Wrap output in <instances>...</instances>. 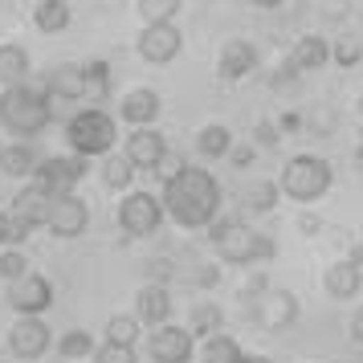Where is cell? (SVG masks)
<instances>
[{
  "label": "cell",
  "instance_id": "1",
  "mask_svg": "<svg viewBox=\"0 0 363 363\" xmlns=\"http://www.w3.org/2000/svg\"><path fill=\"white\" fill-rule=\"evenodd\" d=\"M160 204H164V216H172L180 229H208L220 216L225 192L208 167H180L172 180H164Z\"/></svg>",
  "mask_w": 363,
  "mask_h": 363
},
{
  "label": "cell",
  "instance_id": "2",
  "mask_svg": "<svg viewBox=\"0 0 363 363\" xmlns=\"http://www.w3.org/2000/svg\"><path fill=\"white\" fill-rule=\"evenodd\" d=\"M53 123V99L45 94L41 82H21L0 90V127L29 143Z\"/></svg>",
  "mask_w": 363,
  "mask_h": 363
},
{
  "label": "cell",
  "instance_id": "3",
  "mask_svg": "<svg viewBox=\"0 0 363 363\" xmlns=\"http://www.w3.org/2000/svg\"><path fill=\"white\" fill-rule=\"evenodd\" d=\"M208 241H213V253L225 265H241L249 269L253 262H274L278 257V241L269 233H257L253 225L237 220V216H216L208 225Z\"/></svg>",
  "mask_w": 363,
  "mask_h": 363
},
{
  "label": "cell",
  "instance_id": "4",
  "mask_svg": "<svg viewBox=\"0 0 363 363\" xmlns=\"http://www.w3.org/2000/svg\"><path fill=\"white\" fill-rule=\"evenodd\" d=\"M115 143H118V123H115V115H106L102 106H82L78 115H69V123H66L69 155L102 160V155L115 151Z\"/></svg>",
  "mask_w": 363,
  "mask_h": 363
},
{
  "label": "cell",
  "instance_id": "5",
  "mask_svg": "<svg viewBox=\"0 0 363 363\" xmlns=\"http://www.w3.org/2000/svg\"><path fill=\"white\" fill-rule=\"evenodd\" d=\"M330 184H335V167H330L323 155H311V151H302V155H290V160H286V167H281V176H278L281 196L298 200L302 208L327 196Z\"/></svg>",
  "mask_w": 363,
  "mask_h": 363
},
{
  "label": "cell",
  "instance_id": "6",
  "mask_svg": "<svg viewBox=\"0 0 363 363\" xmlns=\"http://www.w3.org/2000/svg\"><path fill=\"white\" fill-rule=\"evenodd\" d=\"M115 220L127 237H151V233H160V225H164V204H160L155 192L131 188V192H123V200H118Z\"/></svg>",
  "mask_w": 363,
  "mask_h": 363
},
{
  "label": "cell",
  "instance_id": "7",
  "mask_svg": "<svg viewBox=\"0 0 363 363\" xmlns=\"http://www.w3.org/2000/svg\"><path fill=\"white\" fill-rule=\"evenodd\" d=\"M86 172H90V167H86L82 155H50V160H37L29 180H33L45 196H66V192H74V188L86 180Z\"/></svg>",
  "mask_w": 363,
  "mask_h": 363
},
{
  "label": "cell",
  "instance_id": "8",
  "mask_svg": "<svg viewBox=\"0 0 363 363\" xmlns=\"http://www.w3.org/2000/svg\"><path fill=\"white\" fill-rule=\"evenodd\" d=\"M4 302L17 314H41L53 306V281L41 269H25L17 281H4Z\"/></svg>",
  "mask_w": 363,
  "mask_h": 363
},
{
  "label": "cell",
  "instance_id": "9",
  "mask_svg": "<svg viewBox=\"0 0 363 363\" xmlns=\"http://www.w3.org/2000/svg\"><path fill=\"white\" fill-rule=\"evenodd\" d=\"M53 347V330L41 314H17V323L9 327V351L21 363H37Z\"/></svg>",
  "mask_w": 363,
  "mask_h": 363
},
{
  "label": "cell",
  "instance_id": "10",
  "mask_svg": "<svg viewBox=\"0 0 363 363\" xmlns=\"http://www.w3.org/2000/svg\"><path fill=\"white\" fill-rule=\"evenodd\" d=\"M45 229H50L57 241H78V237L90 229V204H86L78 192L53 196L50 200V216H45Z\"/></svg>",
  "mask_w": 363,
  "mask_h": 363
},
{
  "label": "cell",
  "instance_id": "11",
  "mask_svg": "<svg viewBox=\"0 0 363 363\" xmlns=\"http://www.w3.org/2000/svg\"><path fill=\"white\" fill-rule=\"evenodd\" d=\"M50 200L37 184H25L17 196H13V204L4 208L9 213V225H13V233H17L21 241H29V233L45 229V216H50Z\"/></svg>",
  "mask_w": 363,
  "mask_h": 363
},
{
  "label": "cell",
  "instance_id": "12",
  "mask_svg": "<svg viewBox=\"0 0 363 363\" xmlns=\"http://www.w3.org/2000/svg\"><path fill=\"white\" fill-rule=\"evenodd\" d=\"M192 355H196V339L188 335V327H176V323L151 327V335H147L151 363H192Z\"/></svg>",
  "mask_w": 363,
  "mask_h": 363
},
{
  "label": "cell",
  "instance_id": "13",
  "mask_svg": "<svg viewBox=\"0 0 363 363\" xmlns=\"http://www.w3.org/2000/svg\"><path fill=\"white\" fill-rule=\"evenodd\" d=\"M135 50L143 62L151 66H167V62H176L184 50V33L176 29V21L172 25H143L139 37H135Z\"/></svg>",
  "mask_w": 363,
  "mask_h": 363
},
{
  "label": "cell",
  "instance_id": "14",
  "mask_svg": "<svg viewBox=\"0 0 363 363\" xmlns=\"http://www.w3.org/2000/svg\"><path fill=\"white\" fill-rule=\"evenodd\" d=\"M262 66V53L253 41L245 37H229L225 45H220V57H216V74H220V82H245L253 78V69Z\"/></svg>",
  "mask_w": 363,
  "mask_h": 363
},
{
  "label": "cell",
  "instance_id": "15",
  "mask_svg": "<svg viewBox=\"0 0 363 363\" xmlns=\"http://www.w3.org/2000/svg\"><path fill=\"white\" fill-rule=\"evenodd\" d=\"M253 318H257L265 330H286V327H294V318H298V298L290 294V290H265V294L253 298Z\"/></svg>",
  "mask_w": 363,
  "mask_h": 363
},
{
  "label": "cell",
  "instance_id": "16",
  "mask_svg": "<svg viewBox=\"0 0 363 363\" xmlns=\"http://www.w3.org/2000/svg\"><path fill=\"white\" fill-rule=\"evenodd\" d=\"M164 151H167V139L155 127H135L127 135V143H123V155L131 160L135 172H155V164L164 160Z\"/></svg>",
  "mask_w": 363,
  "mask_h": 363
},
{
  "label": "cell",
  "instance_id": "17",
  "mask_svg": "<svg viewBox=\"0 0 363 363\" xmlns=\"http://www.w3.org/2000/svg\"><path fill=\"white\" fill-rule=\"evenodd\" d=\"M160 111H164V99H160L151 86H135V90H127L123 102H118V118L131 123V131L135 127H155Z\"/></svg>",
  "mask_w": 363,
  "mask_h": 363
},
{
  "label": "cell",
  "instance_id": "18",
  "mask_svg": "<svg viewBox=\"0 0 363 363\" xmlns=\"http://www.w3.org/2000/svg\"><path fill=\"white\" fill-rule=\"evenodd\" d=\"M41 86H45V94H50L53 102H78L86 99V74L78 62H62V66H53L45 78H41Z\"/></svg>",
  "mask_w": 363,
  "mask_h": 363
},
{
  "label": "cell",
  "instance_id": "19",
  "mask_svg": "<svg viewBox=\"0 0 363 363\" xmlns=\"http://www.w3.org/2000/svg\"><path fill=\"white\" fill-rule=\"evenodd\" d=\"M135 318H139L143 327H164V323H172V290L147 281V286L135 294Z\"/></svg>",
  "mask_w": 363,
  "mask_h": 363
},
{
  "label": "cell",
  "instance_id": "20",
  "mask_svg": "<svg viewBox=\"0 0 363 363\" xmlns=\"http://www.w3.org/2000/svg\"><path fill=\"white\" fill-rule=\"evenodd\" d=\"M359 286H363V269L351 265L347 257L330 262L327 274H323V290H327V298H335V302H351V298L359 294Z\"/></svg>",
  "mask_w": 363,
  "mask_h": 363
},
{
  "label": "cell",
  "instance_id": "21",
  "mask_svg": "<svg viewBox=\"0 0 363 363\" xmlns=\"http://www.w3.org/2000/svg\"><path fill=\"white\" fill-rule=\"evenodd\" d=\"M286 62H290L298 74H314V69H323V66L330 62V41H327V37H318V33L298 37Z\"/></svg>",
  "mask_w": 363,
  "mask_h": 363
},
{
  "label": "cell",
  "instance_id": "22",
  "mask_svg": "<svg viewBox=\"0 0 363 363\" xmlns=\"http://www.w3.org/2000/svg\"><path fill=\"white\" fill-rule=\"evenodd\" d=\"M29 74H33L29 50H25V45H17V41H4V45H0V90L29 82Z\"/></svg>",
  "mask_w": 363,
  "mask_h": 363
},
{
  "label": "cell",
  "instance_id": "23",
  "mask_svg": "<svg viewBox=\"0 0 363 363\" xmlns=\"http://www.w3.org/2000/svg\"><path fill=\"white\" fill-rule=\"evenodd\" d=\"M37 167V151L33 143H4V151H0V172L9 176V180H29Z\"/></svg>",
  "mask_w": 363,
  "mask_h": 363
},
{
  "label": "cell",
  "instance_id": "24",
  "mask_svg": "<svg viewBox=\"0 0 363 363\" xmlns=\"http://www.w3.org/2000/svg\"><path fill=\"white\" fill-rule=\"evenodd\" d=\"M74 13L66 0H37L33 4V29L37 33H66Z\"/></svg>",
  "mask_w": 363,
  "mask_h": 363
},
{
  "label": "cell",
  "instance_id": "25",
  "mask_svg": "<svg viewBox=\"0 0 363 363\" xmlns=\"http://www.w3.org/2000/svg\"><path fill=\"white\" fill-rule=\"evenodd\" d=\"M233 147V131L225 123H204L196 131V155L200 160H225Z\"/></svg>",
  "mask_w": 363,
  "mask_h": 363
},
{
  "label": "cell",
  "instance_id": "26",
  "mask_svg": "<svg viewBox=\"0 0 363 363\" xmlns=\"http://www.w3.org/2000/svg\"><path fill=\"white\" fill-rule=\"evenodd\" d=\"M241 343L233 339L229 330H216V335H208L204 343H200V363H241Z\"/></svg>",
  "mask_w": 363,
  "mask_h": 363
},
{
  "label": "cell",
  "instance_id": "27",
  "mask_svg": "<svg viewBox=\"0 0 363 363\" xmlns=\"http://www.w3.org/2000/svg\"><path fill=\"white\" fill-rule=\"evenodd\" d=\"M216 330H225V311L216 302H196L192 314H188V335L192 339H208Z\"/></svg>",
  "mask_w": 363,
  "mask_h": 363
},
{
  "label": "cell",
  "instance_id": "28",
  "mask_svg": "<svg viewBox=\"0 0 363 363\" xmlns=\"http://www.w3.org/2000/svg\"><path fill=\"white\" fill-rule=\"evenodd\" d=\"M131 180H135V167L127 155H102V184L111 188V192H131Z\"/></svg>",
  "mask_w": 363,
  "mask_h": 363
},
{
  "label": "cell",
  "instance_id": "29",
  "mask_svg": "<svg viewBox=\"0 0 363 363\" xmlns=\"http://www.w3.org/2000/svg\"><path fill=\"white\" fill-rule=\"evenodd\" d=\"M143 335V323L135 314H111L106 318V339L102 343H118V347H135Z\"/></svg>",
  "mask_w": 363,
  "mask_h": 363
},
{
  "label": "cell",
  "instance_id": "30",
  "mask_svg": "<svg viewBox=\"0 0 363 363\" xmlns=\"http://www.w3.org/2000/svg\"><path fill=\"white\" fill-rule=\"evenodd\" d=\"M94 335H90V330H82V327H74V330H66V335H62V339H57V355H62V359H90V355H94Z\"/></svg>",
  "mask_w": 363,
  "mask_h": 363
},
{
  "label": "cell",
  "instance_id": "31",
  "mask_svg": "<svg viewBox=\"0 0 363 363\" xmlns=\"http://www.w3.org/2000/svg\"><path fill=\"white\" fill-rule=\"evenodd\" d=\"M135 9H139L143 25H172L180 17L184 0H135Z\"/></svg>",
  "mask_w": 363,
  "mask_h": 363
},
{
  "label": "cell",
  "instance_id": "32",
  "mask_svg": "<svg viewBox=\"0 0 363 363\" xmlns=\"http://www.w3.org/2000/svg\"><path fill=\"white\" fill-rule=\"evenodd\" d=\"M278 200H281L278 180H257V184H253V188L245 192L249 213H274V208H278Z\"/></svg>",
  "mask_w": 363,
  "mask_h": 363
},
{
  "label": "cell",
  "instance_id": "33",
  "mask_svg": "<svg viewBox=\"0 0 363 363\" xmlns=\"http://www.w3.org/2000/svg\"><path fill=\"white\" fill-rule=\"evenodd\" d=\"M82 74H86V94L90 99H106L111 94V62H102V57H94V62H86L82 66Z\"/></svg>",
  "mask_w": 363,
  "mask_h": 363
},
{
  "label": "cell",
  "instance_id": "34",
  "mask_svg": "<svg viewBox=\"0 0 363 363\" xmlns=\"http://www.w3.org/2000/svg\"><path fill=\"white\" fill-rule=\"evenodd\" d=\"M330 62L339 69H355L363 62V45L355 41V37H339L335 45H330Z\"/></svg>",
  "mask_w": 363,
  "mask_h": 363
},
{
  "label": "cell",
  "instance_id": "35",
  "mask_svg": "<svg viewBox=\"0 0 363 363\" xmlns=\"http://www.w3.org/2000/svg\"><path fill=\"white\" fill-rule=\"evenodd\" d=\"M25 269H33L25 249H0V281H17Z\"/></svg>",
  "mask_w": 363,
  "mask_h": 363
},
{
  "label": "cell",
  "instance_id": "36",
  "mask_svg": "<svg viewBox=\"0 0 363 363\" xmlns=\"http://www.w3.org/2000/svg\"><path fill=\"white\" fill-rule=\"evenodd\" d=\"M90 359L94 363H139V351L135 347H118V343H99Z\"/></svg>",
  "mask_w": 363,
  "mask_h": 363
},
{
  "label": "cell",
  "instance_id": "37",
  "mask_svg": "<svg viewBox=\"0 0 363 363\" xmlns=\"http://www.w3.org/2000/svg\"><path fill=\"white\" fill-rule=\"evenodd\" d=\"M281 143V131L274 118H262L257 127H253V147H278Z\"/></svg>",
  "mask_w": 363,
  "mask_h": 363
},
{
  "label": "cell",
  "instance_id": "38",
  "mask_svg": "<svg viewBox=\"0 0 363 363\" xmlns=\"http://www.w3.org/2000/svg\"><path fill=\"white\" fill-rule=\"evenodd\" d=\"M225 160H229V164L237 167V172H241V167H249L253 160H257V147H253V143H233Z\"/></svg>",
  "mask_w": 363,
  "mask_h": 363
},
{
  "label": "cell",
  "instance_id": "39",
  "mask_svg": "<svg viewBox=\"0 0 363 363\" xmlns=\"http://www.w3.org/2000/svg\"><path fill=\"white\" fill-rule=\"evenodd\" d=\"M180 167H188V164H184V160L176 155V151H164V160L155 164V176H160V180H172V176H176Z\"/></svg>",
  "mask_w": 363,
  "mask_h": 363
},
{
  "label": "cell",
  "instance_id": "40",
  "mask_svg": "<svg viewBox=\"0 0 363 363\" xmlns=\"http://www.w3.org/2000/svg\"><path fill=\"white\" fill-rule=\"evenodd\" d=\"M216 281H220V265H200L196 274H192V286L196 290H213Z\"/></svg>",
  "mask_w": 363,
  "mask_h": 363
},
{
  "label": "cell",
  "instance_id": "41",
  "mask_svg": "<svg viewBox=\"0 0 363 363\" xmlns=\"http://www.w3.org/2000/svg\"><path fill=\"white\" fill-rule=\"evenodd\" d=\"M147 274H151V281H155V286H167V281H172V274H176V265L164 262V257H155V262H147Z\"/></svg>",
  "mask_w": 363,
  "mask_h": 363
},
{
  "label": "cell",
  "instance_id": "42",
  "mask_svg": "<svg viewBox=\"0 0 363 363\" xmlns=\"http://www.w3.org/2000/svg\"><path fill=\"white\" fill-rule=\"evenodd\" d=\"M21 245H25V241L13 233V225H9V213H0V249H21Z\"/></svg>",
  "mask_w": 363,
  "mask_h": 363
},
{
  "label": "cell",
  "instance_id": "43",
  "mask_svg": "<svg viewBox=\"0 0 363 363\" xmlns=\"http://www.w3.org/2000/svg\"><path fill=\"white\" fill-rule=\"evenodd\" d=\"M298 233H302V237H318V233H323V216L302 213L298 216Z\"/></svg>",
  "mask_w": 363,
  "mask_h": 363
},
{
  "label": "cell",
  "instance_id": "44",
  "mask_svg": "<svg viewBox=\"0 0 363 363\" xmlns=\"http://www.w3.org/2000/svg\"><path fill=\"white\" fill-rule=\"evenodd\" d=\"M274 123H278L281 135H290V131H298V127H302V115H298V111H286V115H278Z\"/></svg>",
  "mask_w": 363,
  "mask_h": 363
},
{
  "label": "cell",
  "instance_id": "45",
  "mask_svg": "<svg viewBox=\"0 0 363 363\" xmlns=\"http://www.w3.org/2000/svg\"><path fill=\"white\" fill-rule=\"evenodd\" d=\"M351 339H355V343L363 347V306L355 314H351Z\"/></svg>",
  "mask_w": 363,
  "mask_h": 363
},
{
  "label": "cell",
  "instance_id": "46",
  "mask_svg": "<svg viewBox=\"0 0 363 363\" xmlns=\"http://www.w3.org/2000/svg\"><path fill=\"white\" fill-rule=\"evenodd\" d=\"M347 262L359 265V269H363V241H355V245H351V257H347Z\"/></svg>",
  "mask_w": 363,
  "mask_h": 363
},
{
  "label": "cell",
  "instance_id": "47",
  "mask_svg": "<svg viewBox=\"0 0 363 363\" xmlns=\"http://www.w3.org/2000/svg\"><path fill=\"white\" fill-rule=\"evenodd\" d=\"M351 160H355V172H359V176H363V139H359V143H355V155H351Z\"/></svg>",
  "mask_w": 363,
  "mask_h": 363
},
{
  "label": "cell",
  "instance_id": "48",
  "mask_svg": "<svg viewBox=\"0 0 363 363\" xmlns=\"http://www.w3.org/2000/svg\"><path fill=\"white\" fill-rule=\"evenodd\" d=\"M241 363H274V359H269V355H249V351H245V355H241Z\"/></svg>",
  "mask_w": 363,
  "mask_h": 363
},
{
  "label": "cell",
  "instance_id": "49",
  "mask_svg": "<svg viewBox=\"0 0 363 363\" xmlns=\"http://www.w3.org/2000/svg\"><path fill=\"white\" fill-rule=\"evenodd\" d=\"M253 4H257V9H278L281 0H253Z\"/></svg>",
  "mask_w": 363,
  "mask_h": 363
},
{
  "label": "cell",
  "instance_id": "50",
  "mask_svg": "<svg viewBox=\"0 0 363 363\" xmlns=\"http://www.w3.org/2000/svg\"><path fill=\"white\" fill-rule=\"evenodd\" d=\"M359 123H363V94H359Z\"/></svg>",
  "mask_w": 363,
  "mask_h": 363
},
{
  "label": "cell",
  "instance_id": "51",
  "mask_svg": "<svg viewBox=\"0 0 363 363\" xmlns=\"http://www.w3.org/2000/svg\"><path fill=\"white\" fill-rule=\"evenodd\" d=\"M0 151H4V139H0Z\"/></svg>",
  "mask_w": 363,
  "mask_h": 363
},
{
  "label": "cell",
  "instance_id": "52",
  "mask_svg": "<svg viewBox=\"0 0 363 363\" xmlns=\"http://www.w3.org/2000/svg\"><path fill=\"white\" fill-rule=\"evenodd\" d=\"M66 4H69V0H66Z\"/></svg>",
  "mask_w": 363,
  "mask_h": 363
}]
</instances>
